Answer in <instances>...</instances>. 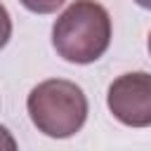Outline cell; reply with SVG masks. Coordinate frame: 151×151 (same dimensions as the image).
<instances>
[{
	"label": "cell",
	"mask_w": 151,
	"mask_h": 151,
	"mask_svg": "<svg viewBox=\"0 0 151 151\" xmlns=\"http://www.w3.org/2000/svg\"><path fill=\"white\" fill-rule=\"evenodd\" d=\"M52 45L64 61L92 64L111 45V17L97 0H73L52 26Z\"/></svg>",
	"instance_id": "obj_1"
},
{
	"label": "cell",
	"mask_w": 151,
	"mask_h": 151,
	"mask_svg": "<svg viewBox=\"0 0 151 151\" xmlns=\"http://www.w3.org/2000/svg\"><path fill=\"white\" fill-rule=\"evenodd\" d=\"M26 109L38 132L52 139L73 137L87 120L85 92L80 90V85L64 78H50L38 83L26 99Z\"/></svg>",
	"instance_id": "obj_2"
},
{
	"label": "cell",
	"mask_w": 151,
	"mask_h": 151,
	"mask_svg": "<svg viewBox=\"0 0 151 151\" xmlns=\"http://www.w3.org/2000/svg\"><path fill=\"white\" fill-rule=\"evenodd\" d=\"M109 111L127 127H151V73H123L109 85Z\"/></svg>",
	"instance_id": "obj_3"
},
{
	"label": "cell",
	"mask_w": 151,
	"mask_h": 151,
	"mask_svg": "<svg viewBox=\"0 0 151 151\" xmlns=\"http://www.w3.org/2000/svg\"><path fill=\"white\" fill-rule=\"evenodd\" d=\"M28 12H33V14H52V12H57L66 0H19Z\"/></svg>",
	"instance_id": "obj_4"
},
{
	"label": "cell",
	"mask_w": 151,
	"mask_h": 151,
	"mask_svg": "<svg viewBox=\"0 0 151 151\" xmlns=\"http://www.w3.org/2000/svg\"><path fill=\"white\" fill-rule=\"evenodd\" d=\"M9 38H12V17H9L7 7L0 2V50L9 42Z\"/></svg>",
	"instance_id": "obj_5"
},
{
	"label": "cell",
	"mask_w": 151,
	"mask_h": 151,
	"mask_svg": "<svg viewBox=\"0 0 151 151\" xmlns=\"http://www.w3.org/2000/svg\"><path fill=\"white\" fill-rule=\"evenodd\" d=\"M0 146H9V149H14V146H17V144H14V139L9 137V132H7L2 125H0Z\"/></svg>",
	"instance_id": "obj_6"
},
{
	"label": "cell",
	"mask_w": 151,
	"mask_h": 151,
	"mask_svg": "<svg viewBox=\"0 0 151 151\" xmlns=\"http://www.w3.org/2000/svg\"><path fill=\"white\" fill-rule=\"evenodd\" d=\"M139 7H144V9H151V0H134Z\"/></svg>",
	"instance_id": "obj_7"
},
{
	"label": "cell",
	"mask_w": 151,
	"mask_h": 151,
	"mask_svg": "<svg viewBox=\"0 0 151 151\" xmlns=\"http://www.w3.org/2000/svg\"><path fill=\"white\" fill-rule=\"evenodd\" d=\"M146 47H149V54H151V33H149V40H146Z\"/></svg>",
	"instance_id": "obj_8"
}]
</instances>
